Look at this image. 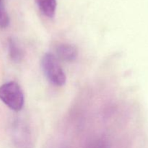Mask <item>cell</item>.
<instances>
[{"label": "cell", "instance_id": "6", "mask_svg": "<svg viewBox=\"0 0 148 148\" xmlns=\"http://www.w3.org/2000/svg\"><path fill=\"white\" fill-rule=\"evenodd\" d=\"M40 11L48 17H53L55 15L56 9V0H36Z\"/></svg>", "mask_w": 148, "mask_h": 148}, {"label": "cell", "instance_id": "9", "mask_svg": "<svg viewBox=\"0 0 148 148\" xmlns=\"http://www.w3.org/2000/svg\"><path fill=\"white\" fill-rule=\"evenodd\" d=\"M2 1L3 0H0V4H2Z\"/></svg>", "mask_w": 148, "mask_h": 148}, {"label": "cell", "instance_id": "2", "mask_svg": "<svg viewBox=\"0 0 148 148\" xmlns=\"http://www.w3.org/2000/svg\"><path fill=\"white\" fill-rule=\"evenodd\" d=\"M41 66L45 76L52 84L56 86L65 85L66 75L55 55L51 53H46L42 59Z\"/></svg>", "mask_w": 148, "mask_h": 148}, {"label": "cell", "instance_id": "4", "mask_svg": "<svg viewBox=\"0 0 148 148\" xmlns=\"http://www.w3.org/2000/svg\"><path fill=\"white\" fill-rule=\"evenodd\" d=\"M56 51L58 58L64 62H73L78 54L77 49L73 45L67 43L59 45Z\"/></svg>", "mask_w": 148, "mask_h": 148}, {"label": "cell", "instance_id": "8", "mask_svg": "<svg viewBox=\"0 0 148 148\" xmlns=\"http://www.w3.org/2000/svg\"><path fill=\"white\" fill-rule=\"evenodd\" d=\"M91 148H106V145L103 144V143H99V144H95Z\"/></svg>", "mask_w": 148, "mask_h": 148}, {"label": "cell", "instance_id": "7", "mask_svg": "<svg viewBox=\"0 0 148 148\" xmlns=\"http://www.w3.org/2000/svg\"><path fill=\"white\" fill-rule=\"evenodd\" d=\"M10 24V17L3 4H0V28H6Z\"/></svg>", "mask_w": 148, "mask_h": 148}, {"label": "cell", "instance_id": "5", "mask_svg": "<svg viewBox=\"0 0 148 148\" xmlns=\"http://www.w3.org/2000/svg\"><path fill=\"white\" fill-rule=\"evenodd\" d=\"M9 56L12 62L17 63L23 59L24 51L14 39L10 38L8 40Z\"/></svg>", "mask_w": 148, "mask_h": 148}, {"label": "cell", "instance_id": "1", "mask_svg": "<svg viewBox=\"0 0 148 148\" xmlns=\"http://www.w3.org/2000/svg\"><path fill=\"white\" fill-rule=\"evenodd\" d=\"M0 100L12 111H20L24 106V95L20 85L8 82L0 86Z\"/></svg>", "mask_w": 148, "mask_h": 148}, {"label": "cell", "instance_id": "3", "mask_svg": "<svg viewBox=\"0 0 148 148\" xmlns=\"http://www.w3.org/2000/svg\"><path fill=\"white\" fill-rule=\"evenodd\" d=\"M12 140L17 148H33V142L30 130L25 124L17 122L12 130Z\"/></svg>", "mask_w": 148, "mask_h": 148}]
</instances>
